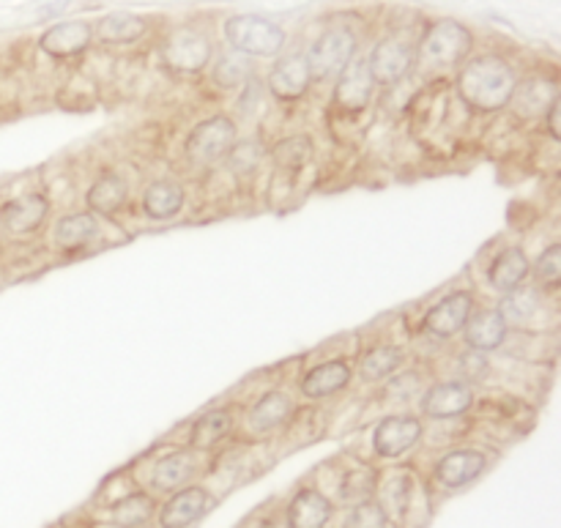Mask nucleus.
Returning a JSON list of instances; mask_svg holds the SVG:
<instances>
[{
	"mask_svg": "<svg viewBox=\"0 0 561 528\" xmlns=\"http://www.w3.org/2000/svg\"><path fill=\"white\" fill-rule=\"evenodd\" d=\"M458 91L466 99V104L482 110V113H493V110H502L513 102L518 80H515V71L510 69L507 60L496 58V55H482L460 71Z\"/></svg>",
	"mask_w": 561,
	"mask_h": 528,
	"instance_id": "f257e3e1",
	"label": "nucleus"
},
{
	"mask_svg": "<svg viewBox=\"0 0 561 528\" xmlns=\"http://www.w3.org/2000/svg\"><path fill=\"white\" fill-rule=\"evenodd\" d=\"M474 47V38L466 25L455 20H442L431 25V31L420 42V64L427 69H453Z\"/></svg>",
	"mask_w": 561,
	"mask_h": 528,
	"instance_id": "f03ea898",
	"label": "nucleus"
},
{
	"mask_svg": "<svg viewBox=\"0 0 561 528\" xmlns=\"http://www.w3.org/2000/svg\"><path fill=\"white\" fill-rule=\"evenodd\" d=\"M225 38L239 55H255V58H272L283 49L285 31L277 22L255 14L230 16L225 22Z\"/></svg>",
	"mask_w": 561,
	"mask_h": 528,
	"instance_id": "7ed1b4c3",
	"label": "nucleus"
},
{
	"mask_svg": "<svg viewBox=\"0 0 561 528\" xmlns=\"http://www.w3.org/2000/svg\"><path fill=\"white\" fill-rule=\"evenodd\" d=\"M354 53L356 38L348 27H332V31L321 33L305 55L310 77L312 80H329V77L340 74L354 60Z\"/></svg>",
	"mask_w": 561,
	"mask_h": 528,
	"instance_id": "20e7f679",
	"label": "nucleus"
},
{
	"mask_svg": "<svg viewBox=\"0 0 561 528\" xmlns=\"http://www.w3.org/2000/svg\"><path fill=\"white\" fill-rule=\"evenodd\" d=\"M236 142V126L233 120L225 118V115H217V118H208L203 124H197L192 129L190 140H186V153L195 162L208 164L222 159L225 153L233 148Z\"/></svg>",
	"mask_w": 561,
	"mask_h": 528,
	"instance_id": "39448f33",
	"label": "nucleus"
},
{
	"mask_svg": "<svg viewBox=\"0 0 561 528\" xmlns=\"http://www.w3.org/2000/svg\"><path fill=\"white\" fill-rule=\"evenodd\" d=\"M162 58L179 74H197L211 60V42L203 33L184 27L164 42Z\"/></svg>",
	"mask_w": 561,
	"mask_h": 528,
	"instance_id": "423d86ee",
	"label": "nucleus"
},
{
	"mask_svg": "<svg viewBox=\"0 0 561 528\" xmlns=\"http://www.w3.org/2000/svg\"><path fill=\"white\" fill-rule=\"evenodd\" d=\"M414 66V49L400 38H383L367 58V69L376 85H394L403 80Z\"/></svg>",
	"mask_w": 561,
	"mask_h": 528,
	"instance_id": "0eeeda50",
	"label": "nucleus"
},
{
	"mask_svg": "<svg viewBox=\"0 0 561 528\" xmlns=\"http://www.w3.org/2000/svg\"><path fill=\"white\" fill-rule=\"evenodd\" d=\"M422 438V425L414 416H389L373 433V447L381 458H400L416 447Z\"/></svg>",
	"mask_w": 561,
	"mask_h": 528,
	"instance_id": "6e6552de",
	"label": "nucleus"
},
{
	"mask_svg": "<svg viewBox=\"0 0 561 528\" xmlns=\"http://www.w3.org/2000/svg\"><path fill=\"white\" fill-rule=\"evenodd\" d=\"M373 82L370 69H367V60H351L343 71H340L337 88H334V104L340 110H348V113H359V110L367 107L373 96Z\"/></svg>",
	"mask_w": 561,
	"mask_h": 528,
	"instance_id": "1a4fd4ad",
	"label": "nucleus"
},
{
	"mask_svg": "<svg viewBox=\"0 0 561 528\" xmlns=\"http://www.w3.org/2000/svg\"><path fill=\"white\" fill-rule=\"evenodd\" d=\"M91 38L93 31L88 22H58L38 38V47L53 58H75V55L85 53Z\"/></svg>",
	"mask_w": 561,
	"mask_h": 528,
	"instance_id": "9d476101",
	"label": "nucleus"
},
{
	"mask_svg": "<svg viewBox=\"0 0 561 528\" xmlns=\"http://www.w3.org/2000/svg\"><path fill=\"white\" fill-rule=\"evenodd\" d=\"M310 82L312 77L310 69H307L305 55H288V58H283L274 66L272 77H268V88L283 102H296V99L305 96Z\"/></svg>",
	"mask_w": 561,
	"mask_h": 528,
	"instance_id": "9b49d317",
	"label": "nucleus"
},
{
	"mask_svg": "<svg viewBox=\"0 0 561 528\" xmlns=\"http://www.w3.org/2000/svg\"><path fill=\"white\" fill-rule=\"evenodd\" d=\"M208 493L203 487H184L175 493L159 513V526L162 528H190L192 524L206 515Z\"/></svg>",
	"mask_w": 561,
	"mask_h": 528,
	"instance_id": "f8f14e48",
	"label": "nucleus"
},
{
	"mask_svg": "<svg viewBox=\"0 0 561 528\" xmlns=\"http://www.w3.org/2000/svg\"><path fill=\"white\" fill-rule=\"evenodd\" d=\"M471 305H474V301H471V296L463 294V290L447 296V299L438 301V305L427 312V332H433L436 337H453V334H458L460 329L466 326V321L471 318Z\"/></svg>",
	"mask_w": 561,
	"mask_h": 528,
	"instance_id": "ddd939ff",
	"label": "nucleus"
},
{
	"mask_svg": "<svg viewBox=\"0 0 561 528\" xmlns=\"http://www.w3.org/2000/svg\"><path fill=\"white\" fill-rule=\"evenodd\" d=\"M485 471V455L474 452V449H460V452H449L438 460L436 466V480L444 487H466L469 482H474L477 477Z\"/></svg>",
	"mask_w": 561,
	"mask_h": 528,
	"instance_id": "4468645a",
	"label": "nucleus"
},
{
	"mask_svg": "<svg viewBox=\"0 0 561 528\" xmlns=\"http://www.w3.org/2000/svg\"><path fill=\"white\" fill-rule=\"evenodd\" d=\"M47 211L49 203L33 192V195H22L16 197V200L5 203V206L0 208V222H3L5 230H11V233H33V230L47 219Z\"/></svg>",
	"mask_w": 561,
	"mask_h": 528,
	"instance_id": "2eb2a0df",
	"label": "nucleus"
},
{
	"mask_svg": "<svg viewBox=\"0 0 561 528\" xmlns=\"http://www.w3.org/2000/svg\"><path fill=\"white\" fill-rule=\"evenodd\" d=\"M471 400H474V394H471V389L466 387V383L449 381L433 387L431 392L425 394L422 409H425V414L433 416V420H453V416H460L463 411H469Z\"/></svg>",
	"mask_w": 561,
	"mask_h": 528,
	"instance_id": "dca6fc26",
	"label": "nucleus"
},
{
	"mask_svg": "<svg viewBox=\"0 0 561 528\" xmlns=\"http://www.w3.org/2000/svg\"><path fill=\"white\" fill-rule=\"evenodd\" d=\"M332 504L318 491H299L288 504V528H327Z\"/></svg>",
	"mask_w": 561,
	"mask_h": 528,
	"instance_id": "f3484780",
	"label": "nucleus"
},
{
	"mask_svg": "<svg viewBox=\"0 0 561 528\" xmlns=\"http://www.w3.org/2000/svg\"><path fill=\"white\" fill-rule=\"evenodd\" d=\"M507 337V321L499 310H482L466 321V343L471 351H493Z\"/></svg>",
	"mask_w": 561,
	"mask_h": 528,
	"instance_id": "a211bd4d",
	"label": "nucleus"
},
{
	"mask_svg": "<svg viewBox=\"0 0 561 528\" xmlns=\"http://www.w3.org/2000/svg\"><path fill=\"white\" fill-rule=\"evenodd\" d=\"M351 381V367L345 361H327L321 367H312L301 381V392L307 398H329V394L340 392L345 383Z\"/></svg>",
	"mask_w": 561,
	"mask_h": 528,
	"instance_id": "6ab92c4d",
	"label": "nucleus"
},
{
	"mask_svg": "<svg viewBox=\"0 0 561 528\" xmlns=\"http://www.w3.org/2000/svg\"><path fill=\"white\" fill-rule=\"evenodd\" d=\"M184 206V190L175 181H153L142 197V208L151 219H173Z\"/></svg>",
	"mask_w": 561,
	"mask_h": 528,
	"instance_id": "aec40b11",
	"label": "nucleus"
},
{
	"mask_svg": "<svg viewBox=\"0 0 561 528\" xmlns=\"http://www.w3.org/2000/svg\"><path fill=\"white\" fill-rule=\"evenodd\" d=\"M129 190H126V181L118 173H104L96 184L88 192V206L91 211L104 214V217H113L124 208Z\"/></svg>",
	"mask_w": 561,
	"mask_h": 528,
	"instance_id": "412c9836",
	"label": "nucleus"
},
{
	"mask_svg": "<svg viewBox=\"0 0 561 528\" xmlns=\"http://www.w3.org/2000/svg\"><path fill=\"white\" fill-rule=\"evenodd\" d=\"M146 20L131 11H113V14L102 16L96 25V36L104 44H131L146 33Z\"/></svg>",
	"mask_w": 561,
	"mask_h": 528,
	"instance_id": "4be33fe9",
	"label": "nucleus"
},
{
	"mask_svg": "<svg viewBox=\"0 0 561 528\" xmlns=\"http://www.w3.org/2000/svg\"><path fill=\"white\" fill-rule=\"evenodd\" d=\"M290 414H294V403L288 400V394L268 392L263 394V398L255 403V409H252L250 425L252 431L268 433L274 431V427L285 425Z\"/></svg>",
	"mask_w": 561,
	"mask_h": 528,
	"instance_id": "5701e85b",
	"label": "nucleus"
},
{
	"mask_svg": "<svg viewBox=\"0 0 561 528\" xmlns=\"http://www.w3.org/2000/svg\"><path fill=\"white\" fill-rule=\"evenodd\" d=\"M195 474V463L186 452H173V455H164L157 466H153V487L157 491H175V487L184 485L190 477Z\"/></svg>",
	"mask_w": 561,
	"mask_h": 528,
	"instance_id": "b1692460",
	"label": "nucleus"
},
{
	"mask_svg": "<svg viewBox=\"0 0 561 528\" xmlns=\"http://www.w3.org/2000/svg\"><path fill=\"white\" fill-rule=\"evenodd\" d=\"M529 274V261L520 250H507L493 261L491 266V285L499 290H515L520 288V283Z\"/></svg>",
	"mask_w": 561,
	"mask_h": 528,
	"instance_id": "393cba45",
	"label": "nucleus"
},
{
	"mask_svg": "<svg viewBox=\"0 0 561 528\" xmlns=\"http://www.w3.org/2000/svg\"><path fill=\"white\" fill-rule=\"evenodd\" d=\"M230 425H233V420H230V414L225 409L208 411V414H203L201 420L195 422V427H192L190 433L192 447L195 449L217 447V444L230 433Z\"/></svg>",
	"mask_w": 561,
	"mask_h": 528,
	"instance_id": "a878e982",
	"label": "nucleus"
},
{
	"mask_svg": "<svg viewBox=\"0 0 561 528\" xmlns=\"http://www.w3.org/2000/svg\"><path fill=\"white\" fill-rule=\"evenodd\" d=\"M96 236V219L91 214H71V217H64L58 222V230H55V244L60 250H80L88 241Z\"/></svg>",
	"mask_w": 561,
	"mask_h": 528,
	"instance_id": "bb28decb",
	"label": "nucleus"
},
{
	"mask_svg": "<svg viewBox=\"0 0 561 528\" xmlns=\"http://www.w3.org/2000/svg\"><path fill=\"white\" fill-rule=\"evenodd\" d=\"M153 509H157V504H153L151 496H146V493H131V496L121 498L115 504L110 518H113V524L118 528H140L151 520Z\"/></svg>",
	"mask_w": 561,
	"mask_h": 528,
	"instance_id": "cd10ccee",
	"label": "nucleus"
},
{
	"mask_svg": "<svg viewBox=\"0 0 561 528\" xmlns=\"http://www.w3.org/2000/svg\"><path fill=\"white\" fill-rule=\"evenodd\" d=\"M411 493H414V480H411L409 471H398L387 480L381 491V509L387 513V518H403L411 507Z\"/></svg>",
	"mask_w": 561,
	"mask_h": 528,
	"instance_id": "c85d7f7f",
	"label": "nucleus"
},
{
	"mask_svg": "<svg viewBox=\"0 0 561 528\" xmlns=\"http://www.w3.org/2000/svg\"><path fill=\"white\" fill-rule=\"evenodd\" d=\"M400 361H403V351L394 348V345H381V348H373L370 354H365L359 372L365 381H381L398 370Z\"/></svg>",
	"mask_w": 561,
	"mask_h": 528,
	"instance_id": "c756f323",
	"label": "nucleus"
},
{
	"mask_svg": "<svg viewBox=\"0 0 561 528\" xmlns=\"http://www.w3.org/2000/svg\"><path fill=\"white\" fill-rule=\"evenodd\" d=\"M310 157H312V142L310 137L305 135L285 137V140H279L277 146H274V162H277L283 170H290V173L305 168V164L310 162Z\"/></svg>",
	"mask_w": 561,
	"mask_h": 528,
	"instance_id": "7c9ffc66",
	"label": "nucleus"
},
{
	"mask_svg": "<svg viewBox=\"0 0 561 528\" xmlns=\"http://www.w3.org/2000/svg\"><path fill=\"white\" fill-rule=\"evenodd\" d=\"M376 471L370 469H359V471H351V474L343 477L340 482V498L345 504H362V502H370V496L376 493Z\"/></svg>",
	"mask_w": 561,
	"mask_h": 528,
	"instance_id": "2f4dec72",
	"label": "nucleus"
},
{
	"mask_svg": "<svg viewBox=\"0 0 561 528\" xmlns=\"http://www.w3.org/2000/svg\"><path fill=\"white\" fill-rule=\"evenodd\" d=\"M537 307H540V299H537L535 288H515L504 296L499 312H502L504 321H529Z\"/></svg>",
	"mask_w": 561,
	"mask_h": 528,
	"instance_id": "473e14b6",
	"label": "nucleus"
},
{
	"mask_svg": "<svg viewBox=\"0 0 561 528\" xmlns=\"http://www.w3.org/2000/svg\"><path fill=\"white\" fill-rule=\"evenodd\" d=\"M252 66L244 55H225L217 66H214V80L222 88H236L241 82L250 80Z\"/></svg>",
	"mask_w": 561,
	"mask_h": 528,
	"instance_id": "72a5a7b5",
	"label": "nucleus"
},
{
	"mask_svg": "<svg viewBox=\"0 0 561 528\" xmlns=\"http://www.w3.org/2000/svg\"><path fill=\"white\" fill-rule=\"evenodd\" d=\"M343 528H389V518L378 502H362L354 504Z\"/></svg>",
	"mask_w": 561,
	"mask_h": 528,
	"instance_id": "f704fd0d",
	"label": "nucleus"
},
{
	"mask_svg": "<svg viewBox=\"0 0 561 528\" xmlns=\"http://www.w3.org/2000/svg\"><path fill=\"white\" fill-rule=\"evenodd\" d=\"M261 159H263V148L261 142L255 140H244L228 151V162L236 173H252V170L261 164Z\"/></svg>",
	"mask_w": 561,
	"mask_h": 528,
	"instance_id": "c9c22d12",
	"label": "nucleus"
},
{
	"mask_svg": "<svg viewBox=\"0 0 561 528\" xmlns=\"http://www.w3.org/2000/svg\"><path fill=\"white\" fill-rule=\"evenodd\" d=\"M537 279L548 288H557L561 279V246L553 244L548 246L540 255V263H537Z\"/></svg>",
	"mask_w": 561,
	"mask_h": 528,
	"instance_id": "e433bc0d",
	"label": "nucleus"
},
{
	"mask_svg": "<svg viewBox=\"0 0 561 528\" xmlns=\"http://www.w3.org/2000/svg\"><path fill=\"white\" fill-rule=\"evenodd\" d=\"M460 370H463V376L469 378V381H480V378L488 376V359L477 354V351H471V354H466L463 359H460Z\"/></svg>",
	"mask_w": 561,
	"mask_h": 528,
	"instance_id": "4c0bfd02",
	"label": "nucleus"
},
{
	"mask_svg": "<svg viewBox=\"0 0 561 528\" xmlns=\"http://www.w3.org/2000/svg\"><path fill=\"white\" fill-rule=\"evenodd\" d=\"M548 129H551V135L557 137H561V131H559V99L557 102H551V110H548Z\"/></svg>",
	"mask_w": 561,
	"mask_h": 528,
	"instance_id": "58836bf2",
	"label": "nucleus"
},
{
	"mask_svg": "<svg viewBox=\"0 0 561 528\" xmlns=\"http://www.w3.org/2000/svg\"><path fill=\"white\" fill-rule=\"evenodd\" d=\"M66 5H69V0H58V3L47 5V9H42V11H38V14H42V16H53V14H60V11H64Z\"/></svg>",
	"mask_w": 561,
	"mask_h": 528,
	"instance_id": "ea45409f",
	"label": "nucleus"
},
{
	"mask_svg": "<svg viewBox=\"0 0 561 528\" xmlns=\"http://www.w3.org/2000/svg\"><path fill=\"white\" fill-rule=\"evenodd\" d=\"M257 528H283V526H279V524H274V520H263V524L257 526Z\"/></svg>",
	"mask_w": 561,
	"mask_h": 528,
	"instance_id": "a19ab883",
	"label": "nucleus"
}]
</instances>
